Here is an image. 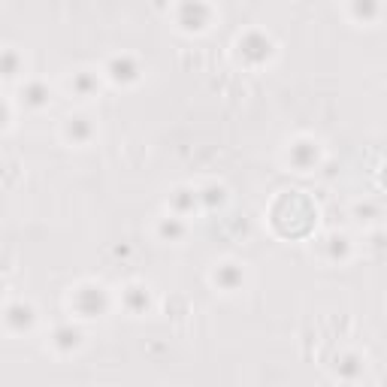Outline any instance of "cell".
Listing matches in <instances>:
<instances>
[{"label":"cell","mask_w":387,"mask_h":387,"mask_svg":"<svg viewBox=\"0 0 387 387\" xmlns=\"http://www.w3.org/2000/svg\"><path fill=\"white\" fill-rule=\"evenodd\" d=\"M46 97H48V91H46L43 85H30V88H27V100L33 103V106H43Z\"/></svg>","instance_id":"1"},{"label":"cell","mask_w":387,"mask_h":387,"mask_svg":"<svg viewBox=\"0 0 387 387\" xmlns=\"http://www.w3.org/2000/svg\"><path fill=\"white\" fill-rule=\"evenodd\" d=\"M164 233H169V236H179V233H182V227L175 224V221H169V224H164Z\"/></svg>","instance_id":"2"},{"label":"cell","mask_w":387,"mask_h":387,"mask_svg":"<svg viewBox=\"0 0 387 387\" xmlns=\"http://www.w3.org/2000/svg\"><path fill=\"white\" fill-rule=\"evenodd\" d=\"M233 275H236V272H230V269H224V272H221V281H224L227 288H233Z\"/></svg>","instance_id":"3"}]
</instances>
